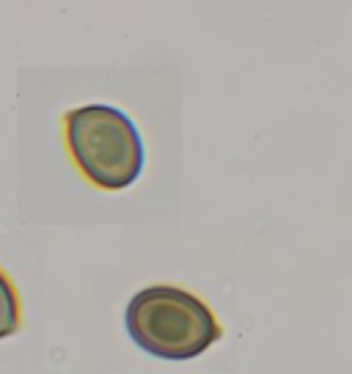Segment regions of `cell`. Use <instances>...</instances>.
<instances>
[{
	"mask_svg": "<svg viewBox=\"0 0 352 374\" xmlns=\"http://www.w3.org/2000/svg\"><path fill=\"white\" fill-rule=\"evenodd\" d=\"M63 138L80 173L102 190L129 187L143 171V141L135 124L110 105L69 110Z\"/></svg>",
	"mask_w": 352,
	"mask_h": 374,
	"instance_id": "2",
	"label": "cell"
},
{
	"mask_svg": "<svg viewBox=\"0 0 352 374\" xmlns=\"http://www.w3.org/2000/svg\"><path fill=\"white\" fill-rule=\"evenodd\" d=\"M129 339L154 358L187 361L209 349L223 327L215 311L179 286H149L141 289L127 305Z\"/></svg>",
	"mask_w": 352,
	"mask_h": 374,
	"instance_id": "1",
	"label": "cell"
},
{
	"mask_svg": "<svg viewBox=\"0 0 352 374\" xmlns=\"http://www.w3.org/2000/svg\"><path fill=\"white\" fill-rule=\"evenodd\" d=\"M19 327H22V303H19L17 283L0 267V339L14 336Z\"/></svg>",
	"mask_w": 352,
	"mask_h": 374,
	"instance_id": "3",
	"label": "cell"
}]
</instances>
